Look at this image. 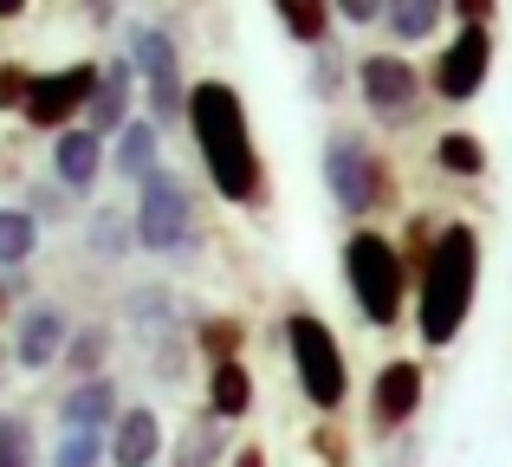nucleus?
<instances>
[{
	"label": "nucleus",
	"mask_w": 512,
	"mask_h": 467,
	"mask_svg": "<svg viewBox=\"0 0 512 467\" xmlns=\"http://www.w3.org/2000/svg\"><path fill=\"white\" fill-rule=\"evenodd\" d=\"M188 137H195L201 176L214 182V195L227 208L266 202V163H260V143H253V117H247L240 85L195 78V91H188Z\"/></svg>",
	"instance_id": "1"
},
{
	"label": "nucleus",
	"mask_w": 512,
	"mask_h": 467,
	"mask_svg": "<svg viewBox=\"0 0 512 467\" xmlns=\"http://www.w3.org/2000/svg\"><path fill=\"white\" fill-rule=\"evenodd\" d=\"M480 299V228L474 221H441L428 266L415 273V331H422V351H448L467 331Z\"/></svg>",
	"instance_id": "2"
},
{
	"label": "nucleus",
	"mask_w": 512,
	"mask_h": 467,
	"mask_svg": "<svg viewBox=\"0 0 512 467\" xmlns=\"http://www.w3.org/2000/svg\"><path fill=\"white\" fill-rule=\"evenodd\" d=\"M318 176H325L338 215H350L357 228H376L383 215L402 208L396 169H389V156L370 143V130H357V124H338L325 137V150H318Z\"/></svg>",
	"instance_id": "3"
},
{
	"label": "nucleus",
	"mask_w": 512,
	"mask_h": 467,
	"mask_svg": "<svg viewBox=\"0 0 512 467\" xmlns=\"http://www.w3.org/2000/svg\"><path fill=\"white\" fill-rule=\"evenodd\" d=\"M409 260H402V240H389L383 228H350L344 240V292L350 305H357V318L370 331H389L402 325V312H409Z\"/></svg>",
	"instance_id": "4"
},
{
	"label": "nucleus",
	"mask_w": 512,
	"mask_h": 467,
	"mask_svg": "<svg viewBox=\"0 0 512 467\" xmlns=\"http://www.w3.org/2000/svg\"><path fill=\"white\" fill-rule=\"evenodd\" d=\"M124 52L137 65V85H143V117L156 130H188V78H182V52H175V33L169 20H130L124 33Z\"/></svg>",
	"instance_id": "5"
},
{
	"label": "nucleus",
	"mask_w": 512,
	"mask_h": 467,
	"mask_svg": "<svg viewBox=\"0 0 512 467\" xmlns=\"http://www.w3.org/2000/svg\"><path fill=\"white\" fill-rule=\"evenodd\" d=\"M130 221H137V247L150 253V260H195L201 253V208H195V189H188L182 176L163 163L150 182L137 189V208H130Z\"/></svg>",
	"instance_id": "6"
},
{
	"label": "nucleus",
	"mask_w": 512,
	"mask_h": 467,
	"mask_svg": "<svg viewBox=\"0 0 512 467\" xmlns=\"http://www.w3.org/2000/svg\"><path fill=\"white\" fill-rule=\"evenodd\" d=\"M286 357H292V383L299 396L318 409V416H338L350 403V364H344V344L338 331L325 325L318 312H286Z\"/></svg>",
	"instance_id": "7"
},
{
	"label": "nucleus",
	"mask_w": 512,
	"mask_h": 467,
	"mask_svg": "<svg viewBox=\"0 0 512 467\" xmlns=\"http://www.w3.org/2000/svg\"><path fill=\"white\" fill-rule=\"evenodd\" d=\"M350 85H357V98H363V111H370L376 130H415L422 111H428V98H435L422 65H415L409 52H363Z\"/></svg>",
	"instance_id": "8"
},
{
	"label": "nucleus",
	"mask_w": 512,
	"mask_h": 467,
	"mask_svg": "<svg viewBox=\"0 0 512 467\" xmlns=\"http://www.w3.org/2000/svg\"><path fill=\"white\" fill-rule=\"evenodd\" d=\"M98 72H104V59H72V65H59V72H39L20 117L33 130H46V137L72 130V117H85L91 98H98Z\"/></svg>",
	"instance_id": "9"
},
{
	"label": "nucleus",
	"mask_w": 512,
	"mask_h": 467,
	"mask_svg": "<svg viewBox=\"0 0 512 467\" xmlns=\"http://www.w3.org/2000/svg\"><path fill=\"white\" fill-rule=\"evenodd\" d=\"M493 78V26H454V39L428 65V91L441 104H474Z\"/></svg>",
	"instance_id": "10"
},
{
	"label": "nucleus",
	"mask_w": 512,
	"mask_h": 467,
	"mask_svg": "<svg viewBox=\"0 0 512 467\" xmlns=\"http://www.w3.org/2000/svg\"><path fill=\"white\" fill-rule=\"evenodd\" d=\"M72 312H65V299H33L20 318L7 325V364L26 370V377H39V370H59L65 364V344H72Z\"/></svg>",
	"instance_id": "11"
},
{
	"label": "nucleus",
	"mask_w": 512,
	"mask_h": 467,
	"mask_svg": "<svg viewBox=\"0 0 512 467\" xmlns=\"http://www.w3.org/2000/svg\"><path fill=\"white\" fill-rule=\"evenodd\" d=\"M422 396H428V370L415 357H389L383 370L370 377V416H376V435H396L422 416Z\"/></svg>",
	"instance_id": "12"
},
{
	"label": "nucleus",
	"mask_w": 512,
	"mask_h": 467,
	"mask_svg": "<svg viewBox=\"0 0 512 467\" xmlns=\"http://www.w3.org/2000/svg\"><path fill=\"white\" fill-rule=\"evenodd\" d=\"M104 169H111V143H104L98 130L72 124V130H59V137H52V150H46V176L59 182V189L72 195V202L98 189Z\"/></svg>",
	"instance_id": "13"
},
{
	"label": "nucleus",
	"mask_w": 512,
	"mask_h": 467,
	"mask_svg": "<svg viewBox=\"0 0 512 467\" xmlns=\"http://www.w3.org/2000/svg\"><path fill=\"white\" fill-rule=\"evenodd\" d=\"M137 98H143V85H137L130 52H111V59H104V72H98V98H91V111H85V130H98V137L111 143L117 130L137 124Z\"/></svg>",
	"instance_id": "14"
},
{
	"label": "nucleus",
	"mask_w": 512,
	"mask_h": 467,
	"mask_svg": "<svg viewBox=\"0 0 512 467\" xmlns=\"http://www.w3.org/2000/svg\"><path fill=\"white\" fill-rule=\"evenodd\" d=\"M117 416H124V390L117 377H91V383H65L59 396V429H91V435H111Z\"/></svg>",
	"instance_id": "15"
},
{
	"label": "nucleus",
	"mask_w": 512,
	"mask_h": 467,
	"mask_svg": "<svg viewBox=\"0 0 512 467\" xmlns=\"http://www.w3.org/2000/svg\"><path fill=\"white\" fill-rule=\"evenodd\" d=\"M163 461V416L150 403H124L111 429V467H156Z\"/></svg>",
	"instance_id": "16"
},
{
	"label": "nucleus",
	"mask_w": 512,
	"mask_h": 467,
	"mask_svg": "<svg viewBox=\"0 0 512 467\" xmlns=\"http://www.w3.org/2000/svg\"><path fill=\"white\" fill-rule=\"evenodd\" d=\"M156 169H163V130L150 124V117H137L130 130H117L111 137V182H150Z\"/></svg>",
	"instance_id": "17"
},
{
	"label": "nucleus",
	"mask_w": 512,
	"mask_h": 467,
	"mask_svg": "<svg viewBox=\"0 0 512 467\" xmlns=\"http://www.w3.org/2000/svg\"><path fill=\"white\" fill-rule=\"evenodd\" d=\"M208 416L227 422V429L253 416V370H247V357H221V364H208Z\"/></svg>",
	"instance_id": "18"
},
{
	"label": "nucleus",
	"mask_w": 512,
	"mask_h": 467,
	"mask_svg": "<svg viewBox=\"0 0 512 467\" xmlns=\"http://www.w3.org/2000/svg\"><path fill=\"white\" fill-rule=\"evenodd\" d=\"M85 253H91V260H104V266L130 260V253H137V221L117 215V208H91V221H85Z\"/></svg>",
	"instance_id": "19"
},
{
	"label": "nucleus",
	"mask_w": 512,
	"mask_h": 467,
	"mask_svg": "<svg viewBox=\"0 0 512 467\" xmlns=\"http://www.w3.org/2000/svg\"><path fill=\"white\" fill-rule=\"evenodd\" d=\"M221 461H227V422L214 416H195L169 448V467H221Z\"/></svg>",
	"instance_id": "20"
},
{
	"label": "nucleus",
	"mask_w": 512,
	"mask_h": 467,
	"mask_svg": "<svg viewBox=\"0 0 512 467\" xmlns=\"http://www.w3.org/2000/svg\"><path fill=\"white\" fill-rule=\"evenodd\" d=\"M39 260V221L26 208L0 202V273H33Z\"/></svg>",
	"instance_id": "21"
},
{
	"label": "nucleus",
	"mask_w": 512,
	"mask_h": 467,
	"mask_svg": "<svg viewBox=\"0 0 512 467\" xmlns=\"http://www.w3.org/2000/svg\"><path fill=\"white\" fill-rule=\"evenodd\" d=\"M435 169L448 182H480L487 176V143H480L474 130H441L435 137Z\"/></svg>",
	"instance_id": "22"
},
{
	"label": "nucleus",
	"mask_w": 512,
	"mask_h": 467,
	"mask_svg": "<svg viewBox=\"0 0 512 467\" xmlns=\"http://www.w3.org/2000/svg\"><path fill=\"white\" fill-rule=\"evenodd\" d=\"M441 20H448L441 0H389V13H383V26H389L396 46H422V39H435Z\"/></svg>",
	"instance_id": "23"
},
{
	"label": "nucleus",
	"mask_w": 512,
	"mask_h": 467,
	"mask_svg": "<svg viewBox=\"0 0 512 467\" xmlns=\"http://www.w3.org/2000/svg\"><path fill=\"white\" fill-rule=\"evenodd\" d=\"M111 325H78L72 331V344H65V377L72 383H91V377H111Z\"/></svg>",
	"instance_id": "24"
},
{
	"label": "nucleus",
	"mask_w": 512,
	"mask_h": 467,
	"mask_svg": "<svg viewBox=\"0 0 512 467\" xmlns=\"http://www.w3.org/2000/svg\"><path fill=\"white\" fill-rule=\"evenodd\" d=\"M273 20L286 26V33L299 39L305 52L331 46V7H325V0H279V7H273Z\"/></svg>",
	"instance_id": "25"
},
{
	"label": "nucleus",
	"mask_w": 512,
	"mask_h": 467,
	"mask_svg": "<svg viewBox=\"0 0 512 467\" xmlns=\"http://www.w3.org/2000/svg\"><path fill=\"white\" fill-rule=\"evenodd\" d=\"M104 461H111V435H91V429H59L46 455V467H104Z\"/></svg>",
	"instance_id": "26"
},
{
	"label": "nucleus",
	"mask_w": 512,
	"mask_h": 467,
	"mask_svg": "<svg viewBox=\"0 0 512 467\" xmlns=\"http://www.w3.org/2000/svg\"><path fill=\"white\" fill-rule=\"evenodd\" d=\"M350 72H357V65H350V52L338 46V39H331V46H318V52H312V72H305V85H312V98H318V104H338Z\"/></svg>",
	"instance_id": "27"
},
{
	"label": "nucleus",
	"mask_w": 512,
	"mask_h": 467,
	"mask_svg": "<svg viewBox=\"0 0 512 467\" xmlns=\"http://www.w3.org/2000/svg\"><path fill=\"white\" fill-rule=\"evenodd\" d=\"M0 467H46L39 461V442H33V422L26 416H0Z\"/></svg>",
	"instance_id": "28"
},
{
	"label": "nucleus",
	"mask_w": 512,
	"mask_h": 467,
	"mask_svg": "<svg viewBox=\"0 0 512 467\" xmlns=\"http://www.w3.org/2000/svg\"><path fill=\"white\" fill-rule=\"evenodd\" d=\"M20 208H26V215L39 221V228H59V221H72V195H65V189H59L52 176H46V182H33Z\"/></svg>",
	"instance_id": "29"
},
{
	"label": "nucleus",
	"mask_w": 512,
	"mask_h": 467,
	"mask_svg": "<svg viewBox=\"0 0 512 467\" xmlns=\"http://www.w3.org/2000/svg\"><path fill=\"white\" fill-rule=\"evenodd\" d=\"M33 65H26V59H0V117H20L26 111V98H33Z\"/></svg>",
	"instance_id": "30"
},
{
	"label": "nucleus",
	"mask_w": 512,
	"mask_h": 467,
	"mask_svg": "<svg viewBox=\"0 0 512 467\" xmlns=\"http://www.w3.org/2000/svg\"><path fill=\"white\" fill-rule=\"evenodd\" d=\"M33 299H39V292H33V273H0V325H7V312L20 318Z\"/></svg>",
	"instance_id": "31"
},
{
	"label": "nucleus",
	"mask_w": 512,
	"mask_h": 467,
	"mask_svg": "<svg viewBox=\"0 0 512 467\" xmlns=\"http://www.w3.org/2000/svg\"><path fill=\"white\" fill-rule=\"evenodd\" d=\"M383 13H389V0H338L331 20H344V26H383Z\"/></svg>",
	"instance_id": "32"
},
{
	"label": "nucleus",
	"mask_w": 512,
	"mask_h": 467,
	"mask_svg": "<svg viewBox=\"0 0 512 467\" xmlns=\"http://www.w3.org/2000/svg\"><path fill=\"white\" fill-rule=\"evenodd\" d=\"M448 20L454 26H493V0H454Z\"/></svg>",
	"instance_id": "33"
},
{
	"label": "nucleus",
	"mask_w": 512,
	"mask_h": 467,
	"mask_svg": "<svg viewBox=\"0 0 512 467\" xmlns=\"http://www.w3.org/2000/svg\"><path fill=\"white\" fill-rule=\"evenodd\" d=\"M234 467H266V448H240V455H234Z\"/></svg>",
	"instance_id": "34"
},
{
	"label": "nucleus",
	"mask_w": 512,
	"mask_h": 467,
	"mask_svg": "<svg viewBox=\"0 0 512 467\" xmlns=\"http://www.w3.org/2000/svg\"><path fill=\"white\" fill-rule=\"evenodd\" d=\"M7 377H13V364H7V344H0V396H7Z\"/></svg>",
	"instance_id": "35"
},
{
	"label": "nucleus",
	"mask_w": 512,
	"mask_h": 467,
	"mask_svg": "<svg viewBox=\"0 0 512 467\" xmlns=\"http://www.w3.org/2000/svg\"><path fill=\"white\" fill-rule=\"evenodd\" d=\"M20 13H26L20 0H0V20H20Z\"/></svg>",
	"instance_id": "36"
}]
</instances>
